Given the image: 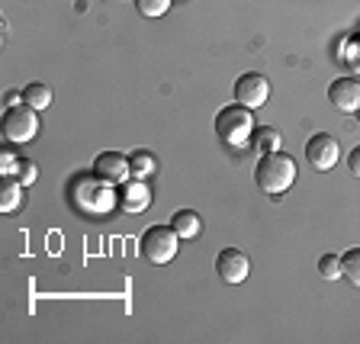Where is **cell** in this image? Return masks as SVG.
Listing matches in <instances>:
<instances>
[{
	"label": "cell",
	"instance_id": "9",
	"mask_svg": "<svg viewBox=\"0 0 360 344\" xmlns=\"http://www.w3.org/2000/svg\"><path fill=\"white\" fill-rule=\"evenodd\" d=\"M120 206L126 212H132V216H139V212H145L151 206V187L145 184V177H129L120 184Z\"/></svg>",
	"mask_w": 360,
	"mask_h": 344
},
{
	"label": "cell",
	"instance_id": "8",
	"mask_svg": "<svg viewBox=\"0 0 360 344\" xmlns=\"http://www.w3.org/2000/svg\"><path fill=\"white\" fill-rule=\"evenodd\" d=\"M216 274L222 284H245L248 274H251V261L245 257V251H238V248H222L216 257Z\"/></svg>",
	"mask_w": 360,
	"mask_h": 344
},
{
	"label": "cell",
	"instance_id": "16",
	"mask_svg": "<svg viewBox=\"0 0 360 344\" xmlns=\"http://www.w3.org/2000/svg\"><path fill=\"white\" fill-rule=\"evenodd\" d=\"M129 167H132L135 177H145V180H148L151 174L158 171V161H155V155H151V151H135V155L129 158Z\"/></svg>",
	"mask_w": 360,
	"mask_h": 344
},
{
	"label": "cell",
	"instance_id": "2",
	"mask_svg": "<svg viewBox=\"0 0 360 344\" xmlns=\"http://www.w3.org/2000/svg\"><path fill=\"white\" fill-rule=\"evenodd\" d=\"M255 180H257V187L270 196L286 193L292 187V180H296V161L280 148L267 151V155H261V161L255 167Z\"/></svg>",
	"mask_w": 360,
	"mask_h": 344
},
{
	"label": "cell",
	"instance_id": "17",
	"mask_svg": "<svg viewBox=\"0 0 360 344\" xmlns=\"http://www.w3.org/2000/svg\"><path fill=\"white\" fill-rule=\"evenodd\" d=\"M341 274L351 286H360V248H351L347 255H341Z\"/></svg>",
	"mask_w": 360,
	"mask_h": 344
},
{
	"label": "cell",
	"instance_id": "13",
	"mask_svg": "<svg viewBox=\"0 0 360 344\" xmlns=\"http://www.w3.org/2000/svg\"><path fill=\"white\" fill-rule=\"evenodd\" d=\"M22 200V184L16 177H4L0 180V210L4 212H16Z\"/></svg>",
	"mask_w": 360,
	"mask_h": 344
},
{
	"label": "cell",
	"instance_id": "5",
	"mask_svg": "<svg viewBox=\"0 0 360 344\" xmlns=\"http://www.w3.org/2000/svg\"><path fill=\"white\" fill-rule=\"evenodd\" d=\"M39 110H32V106H10L7 113H4V135H7L10 142L22 145V142H32L39 132Z\"/></svg>",
	"mask_w": 360,
	"mask_h": 344
},
{
	"label": "cell",
	"instance_id": "18",
	"mask_svg": "<svg viewBox=\"0 0 360 344\" xmlns=\"http://www.w3.org/2000/svg\"><path fill=\"white\" fill-rule=\"evenodd\" d=\"M135 10L148 20H158V16H165L171 10V0H135Z\"/></svg>",
	"mask_w": 360,
	"mask_h": 344
},
{
	"label": "cell",
	"instance_id": "20",
	"mask_svg": "<svg viewBox=\"0 0 360 344\" xmlns=\"http://www.w3.org/2000/svg\"><path fill=\"white\" fill-rule=\"evenodd\" d=\"M345 61L351 65L354 75H360V36H357V39H351V42L345 45Z\"/></svg>",
	"mask_w": 360,
	"mask_h": 344
},
{
	"label": "cell",
	"instance_id": "24",
	"mask_svg": "<svg viewBox=\"0 0 360 344\" xmlns=\"http://www.w3.org/2000/svg\"><path fill=\"white\" fill-rule=\"evenodd\" d=\"M354 116H357V122H360V110H357V113H354Z\"/></svg>",
	"mask_w": 360,
	"mask_h": 344
},
{
	"label": "cell",
	"instance_id": "15",
	"mask_svg": "<svg viewBox=\"0 0 360 344\" xmlns=\"http://www.w3.org/2000/svg\"><path fill=\"white\" fill-rule=\"evenodd\" d=\"M22 103L32 106V110H45V106L52 103V90L45 87V84H30V87L22 90Z\"/></svg>",
	"mask_w": 360,
	"mask_h": 344
},
{
	"label": "cell",
	"instance_id": "1",
	"mask_svg": "<svg viewBox=\"0 0 360 344\" xmlns=\"http://www.w3.org/2000/svg\"><path fill=\"white\" fill-rule=\"evenodd\" d=\"M68 196L81 212H90V216H103L110 212L116 203H120V190L112 187V180L100 177V174H81V177L71 180L68 187Z\"/></svg>",
	"mask_w": 360,
	"mask_h": 344
},
{
	"label": "cell",
	"instance_id": "12",
	"mask_svg": "<svg viewBox=\"0 0 360 344\" xmlns=\"http://www.w3.org/2000/svg\"><path fill=\"white\" fill-rule=\"evenodd\" d=\"M171 225H174V232H177L184 241L196 238V235L202 232V219L196 216L193 210H177L174 212V219H171Z\"/></svg>",
	"mask_w": 360,
	"mask_h": 344
},
{
	"label": "cell",
	"instance_id": "6",
	"mask_svg": "<svg viewBox=\"0 0 360 344\" xmlns=\"http://www.w3.org/2000/svg\"><path fill=\"white\" fill-rule=\"evenodd\" d=\"M341 158V142L328 132H315L306 142V161L315 167V171H331Z\"/></svg>",
	"mask_w": 360,
	"mask_h": 344
},
{
	"label": "cell",
	"instance_id": "22",
	"mask_svg": "<svg viewBox=\"0 0 360 344\" xmlns=\"http://www.w3.org/2000/svg\"><path fill=\"white\" fill-rule=\"evenodd\" d=\"M36 177H39V167L32 165V161H20V171H16V180H20L22 187H26V184H36Z\"/></svg>",
	"mask_w": 360,
	"mask_h": 344
},
{
	"label": "cell",
	"instance_id": "11",
	"mask_svg": "<svg viewBox=\"0 0 360 344\" xmlns=\"http://www.w3.org/2000/svg\"><path fill=\"white\" fill-rule=\"evenodd\" d=\"M94 174L112 180V184H122V180L132 177V167H129L126 155H120V151H103V155H97V161H94Z\"/></svg>",
	"mask_w": 360,
	"mask_h": 344
},
{
	"label": "cell",
	"instance_id": "21",
	"mask_svg": "<svg viewBox=\"0 0 360 344\" xmlns=\"http://www.w3.org/2000/svg\"><path fill=\"white\" fill-rule=\"evenodd\" d=\"M16 171H20V158L4 148V155H0V174L4 177H16Z\"/></svg>",
	"mask_w": 360,
	"mask_h": 344
},
{
	"label": "cell",
	"instance_id": "19",
	"mask_svg": "<svg viewBox=\"0 0 360 344\" xmlns=\"http://www.w3.org/2000/svg\"><path fill=\"white\" fill-rule=\"evenodd\" d=\"M319 277H325V280L345 277V274H341V257L338 255H322L319 257Z\"/></svg>",
	"mask_w": 360,
	"mask_h": 344
},
{
	"label": "cell",
	"instance_id": "3",
	"mask_svg": "<svg viewBox=\"0 0 360 344\" xmlns=\"http://www.w3.org/2000/svg\"><path fill=\"white\" fill-rule=\"evenodd\" d=\"M255 129L257 126H255V120H251V110L241 103L225 106V110H219V116H216V132L229 148H241V145L255 135Z\"/></svg>",
	"mask_w": 360,
	"mask_h": 344
},
{
	"label": "cell",
	"instance_id": "4",
	"mask_svg": "<svg viewBox=\"0 0 360 344\" xmlns=\"http://www.w3.org/2000/svg\"><path fill=\"white\" fill-rule=\"evenodd\" d=\"M177 241L180 235L174 232V225H151L142 235V257L148 264H167L177 257Z\"/></svg>",
	"mask_w": 360,
	"mask_h": 344
},
{
	"label": "cell",
	"instance_id": "10",
	"mask_svg": "<svg viewBox=\"0 0 360 344\" xmlns=\"http://www.w3.org/2000/svg\"><path fill=\"white\" fill-rule=\"evenodd\" d=\"M328 100L341 113H357L360 110V81L357 77H338L328 87Z\"/></svg>",
	"mask_w": 360,
	"mask_h": 344
},
{
	"label": "cell",
	"instance_id": "7",
	"mask_svg": "<svg viewBox=\"0 0 360 344\" xmlns=\"http://www.w3.org/2000/svg\"><path fill=\"white\" fill-rule=\"evenodd\" d=\"M267 97H270V81L264 75H257V71H248V75H241L238 81H235V100H238L241 106H248V110L264 106Z\"/></svg>",
	"mask_w": 360,
	"mask_h": 344
},
{
	"label": "cell",
	"instance_id": "23",
	"mask_svg": "<svg viewBox=\"0 0 360 344\" xmlns=\"http://www.w3.org/2000/svg\"><path fill=\"white\" fill-rule=\"evenodd\" d=\"M347 167H351L354 177H360V145L351 151V155H347Z\"/></svg>",
	"mask_w": 360,
	"mask_h": 344
},
{
	"label": "cell",
	"instance_id": "14",
	"mask_svg": "<svg viewBox=\"0 0 360 344\" xmlns=\"http://www.w3.org/2000/svg\"><path fill=\"white\" fill-rule=\"evenodd\" d=\"M255 151L257 155H267V151H277L280 148V132L274 126H261V129H255Z\"/></svg>",
	"mask_w": 360,
	"mask_h": 344
}]
</instances>
